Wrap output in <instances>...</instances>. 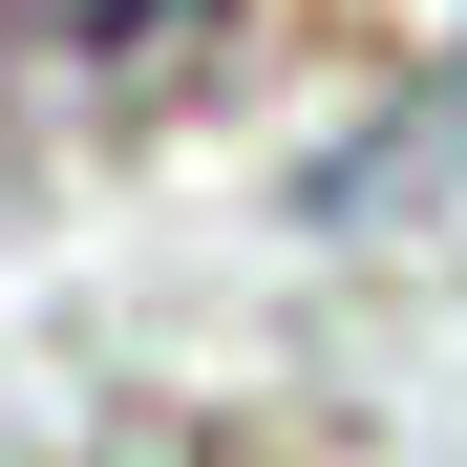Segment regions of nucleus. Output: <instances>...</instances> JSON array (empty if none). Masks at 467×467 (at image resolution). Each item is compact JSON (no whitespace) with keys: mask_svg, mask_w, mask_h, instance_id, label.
I'll return each instance as SVG.
<instances>
[{"mask_svg":"<svg viewBox=\"0 0 467 467\" xmlns=\"http://www.w3.org/2000/svg\"><path fill=\"white\" fill-rule=\"evenodd\" d=\"M213 43H234V0H0V86L22 107H86V128L213 86Z\"/></svg>","mask_w":467,"mask_h":467,"instance_id":"1","label":"nucleus"}]
</instances>
